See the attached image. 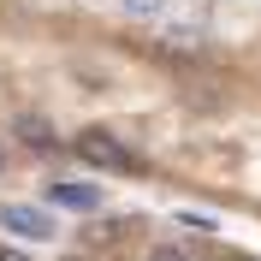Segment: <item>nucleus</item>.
<instances>
[{
  "mask_svg": "<svg viewBox=\"0 0 261 261\" xmlns=\"http://www.w3.org/2000/svg\"><path fill=\"white\" fill-rule=\"evenodd\" d=\"M130 226H137V220H83V226H77V244L83 249H119L130 238Z\"/></svg>",
  "mask_w": 261,
  "mask_h": 261,
  "instance_id": "obj_2",
  "label": "nucleus"
},
{
  "mask_svg": "<svg viewBox=\"0 0 261 261\" xmlns=\"http://www.w3.org/2000/svg\"><path fill=\"white\" fill-rule=\"evenodd\" d=\"M154 261H196V255H190V249H172V244H166V249H154Z\"/></svg>",
  "mask_w": 261,
  "mask_h": 261,
  "instance_id": "obj_7",
  "label": "nucleus"
},
{
  "mask_svg": "<svg viewBox=\"0 0 261 261\" xmlns=\"http://www.w3.org/2000/svg\"><path fill=\"white\" fill-rule=\"evenodd\" d=\"M0 226L42 244V238H54V214H42V208H0Z\"/></svg>",
  "mask_w": 261,
  "mask_h": 261,
  "instance_id": "obj_3",
  "label": "nucleus"
},
{
  "mask_svg": "<svg viewBox=\"0 0 261 261\" xmlns=\"http://www.w3.org/2000/svg\"><path fill=\"white\" fill-rule=\"evenodd\" d=\"M77 154H83L89 166H101V172H130V166H137V161H130V148L119 143L113 130H101V125H83V130H77Z\"/></svg>",
  "mask_w": 261,
  "mask_h": 261,
  "instance_id": "obj_1",
  "label": "nucleus"
},
{
  "mask_svg": "<svg viewBox=\"0 0 261 261\" xmlns=\"http://www.w3.org/2000/svg\"><path fill=\"white\" fill-rule=\"evenodd\" d=\"M48 202H54V208L95 214V208H101V184H48Z\"/></svg>",
  "mask_w": 261,
  "mask_h": 261,
  "instance_id": "obj_4",
  "label": "nucleus"
},
{
  "mask_svg": "<svg viewBox=\"0 0 261 261\" xmlns=\"http://www.w3.org/2000/svg\"><path fill=\"white\" fill-rule=\"evenodd\" d=\"M166 6H172V0H125V12H130V18H161Z\"/></svg>",
  "mask_w": 261,
  "mask_h": 261,
  "instance_id": "obj_6",
  "label": "nucleus"
},
{
  "mask_svg": "<svg viewBox=\"0 0 261 261\" xmlns=\"http://www.w3.org/2000/svg\"><path fill=\"white\" fill-rule=\"evenodd\" d=\"M18 143H30V148H54V125H48V119H36V113H24V119H18Z\"/></svg>",
  "mask_w": 261,
  "mask_h": 261,
  "instance_id": "obj_5",
  "label": "nucleus"
},
{
  "mask_svg": "<svg viewBox=\"0 0 261 261\" xmlns=\"http://www.w3.org/2000/svg\"><path fill=\"white\" fill-rule=\"evenodd\" d=\"M0 261H36V255H24V249H12V244H0Z\"/></svg>",
  "mask_w": 261,
  "mask_h": 261,
  "instance_id": "obj_8",
  "label": "nucleus"
}]
</instances>
